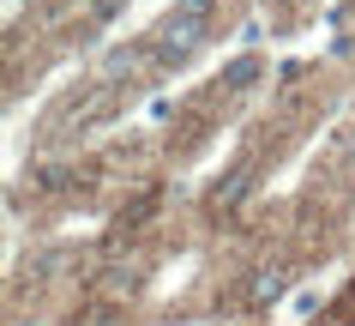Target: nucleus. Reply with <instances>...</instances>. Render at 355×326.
Listing matches in <instances>:
<instances>
[{
  "label": "nucleus",
  "mask_w": 355,
  "mask_h": 326,
  "mask_svg": "<svg viewBox=\"0 0 355 326\" xmlns=\"http://www.w3.org/2000/svg\"><path fill=\"white\" fill-rule=\"evenodd\" d=\"M199 42H205V24L175 19V13H168V19H163V31H157V60H168V67H175V60H187L193 49H199Z\"/></svg>",
  "instance_id": "1"
},
{
  "label": "nucleus",
  "mask_w": 355,
  "mask_h": 326,
  "mask_svg": "<svg viewBox=\"0 0 355 326\" xmlns=\"http://www.w3.org/2000/svg\"><path fill=\"white\" fill-rule=\"evenodd\" d=\"M283 290H289V278H283V272H253V284H247V302L265 308V302H277Z\"/></svg>",
  "instance_id": "2"
},
{
  "label": "nucleus",
  "mask_w": 355,
  "mask_h": 326,
  "mask_svg": "<svg viewBox=\"0 0 355 326\" xmlns=\"http://www.w3.org/2000/svg\"><path fill=\"white\" fill-rule=\"evenodd\" d=\"M253 79H259V60H253V55H241V60H229V67H223V85H229V91H247Z\"/></svg>",
  "instance_id": "3"
},
{
  "label": "nucleus",
  "mask_w": 355,
  "mask_h": 326,
  "mask_svg": "<svg viewBox=\"0 0 355 326\" xmlns=\"http://www.w3.org/2000/svg\"><path fill=\"white\" fill-rule=\"evenodd\" d=\"M211 6H217V0H175V19H193V24H205V19H211Z\"/></svg>",
  "instance_id": "4"
},
{
  "label": "nucleus",
  "mask_w": 355,
  "mask_h": 326,
  "mask_svg": "<svg viewBox=\"0 0 355 326\" xmlns=\"http://www.w3.org/2000/svg\"><path fill=\"white\" fill-rule=\"evenodd\" d=\"M241 193H247V170H235V175L223 181V188H217V206H235Z\"/></svg>",
  "instance_id": "5"
}]
</instances>
